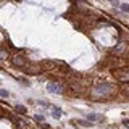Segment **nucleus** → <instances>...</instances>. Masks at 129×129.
<instances>
[{"label":"nucleus","instance_id":"obj_5","mask_svg":"<svg viewBox=\"0 0 129 129\" xmlns=\"http://www.w3.org/2000/svg\"><path fill=\"white\" fill-rule=\"evenodd\" d=\"M87 118H89V121H102L103 120V118H100V115H97V113H90Z\"/></svg>","mask_w":129,"mask_h":129},{"label":"nucleus","instance_id":"obj_4","mask_svg":"<svg viewBox=\"0 0 129 129\" xmlns=\"http://www.w3.org/2000/svg\"><path fill=\"white\" fill-rule=\"evenodd\" d=\"M11 60H13V63H15L16 66H23V64H26V60L23 58V57H19V55H15Z\"/></svg>","mask_w":129,"mask_h":129},{"label":"nucleus","instance_id":"obj_14","mask_svg":"<svg viewBox=\"0 0 129 129\" xmlns=\"http://www.w3.org/2000/svg\"><path fill=\"white\" fill-rule=\"evenodd\" d=\"M110 2H115V0H110Z\"/></svg>","mask_w":129,"mask_h":129},{"label":"nucleus","instance_id":"obj_3","mask_svg":"<svg viewBox=\"0 0 129 129\" xmlns=\"http://www.w3.org/2000/svg\"><path fill=\"white\" fill-rule=\"evenodd\" d=\"M47 89L50 90V92H53V94H63V86L62 84H58V82H49L47 84Z\"/></svg>","mask_w":129,"mask_h":129},{"label":"nucleus","instance_id":"obj_9","mask_svg":"<svg viewBox=\"0 0 129 129\" xmlns=\"http://www.w3.org/2000/svg\"><path fill=\"white\" fill-rule=\"evenodd\" d=\"M121 10H123V11H129V3H123V5H121Z\"/></svg>","mask_w":129,"mask_h":129},{"label":"nucleus","instance_id":"obj_8","mask_svg":"<svg viewBox=\"0 0 129 129\" xmlns=\"http://www.w3.org/2000/svg\"><path fill=\"white\" fill-rule=\"evenodd\" d=\"M8 95H10V94H8V90H3V89L0 90V97H5V98H6Z\"/></svg>","mask_w":129,"mask_h":129},{"label":"nucleus","instance_id":"obj_6","mask_svg":"<svg viewBox=\"0 0 129 129\" xmlns=\"http://www.w3.org/2000/svg\"><path fill=\"white\" fill-rule=\"evenodd\" d=\"M15 110L18 111V113H23V115H26V107H23V105H16V107H15Z\"/></svg>","mask_w":129,"mask_h":129},{"label":"nucleus","instance_id":"obj_1","mask_svg":"<svg viewBox=\"0 0 129 129\" xmlns=\"http://www.w3.org/2000/svg\"><path fill=\"white\" fill-rule=\"evenodd\" d=\"M116 92V86L115 84H100V86L94 87L90 90V97L95 98V100H100V98H108Z\"/></svg>","mask_w":129,"mask_h":129},{"label":"nucleus","instance_id":"obj_11","mask_svg":"<svg viewBox=\"0 0 129 129\" xmlns=\"http://www.w3.org/2000/svg\"><path fill=\"white\" fill-rule=\"evenodd\" d=\"M34 120H36V121H44V116H40V115H36V116H34Z\"/></svg>","mask_w":129,"mask_h":129},{"label":"nucleus","instance_id":"obj_13","mask_svg":"<svg viewBox=\"0 0 129 129\" xmlns=\"http://www.w3.org/2000/svg\"><path fill=\"white\" fill-rule=\"evenodd\" d=\"M123 123H124V126H128V128H129V120H124Z\"/></svg>","mask_w":129,"mask_h":129},{"label":"nucleus","instance_id":"obj_2","mask_svg":"<svg viewBox=\"0 0 129 129\" xmlns=\"http://www.w3.org/2000/svg\"><path fill=\"white\" fill-rule=\"evenodd\" d=\"M115 76L118 77L120 81H129V68H123V69H118L115 71Z\"/></svg>","mask_w":129,"mask_h":129},{"label":"nucleus","instance_id":"obj_10","mask_svg":"<svg viewBox=\"0 0 129 129\" xmlns=\"http://www.w3.org/2000/svg\"><path fill=\"white\" fill-rule=\"evenodd\" d=\"M79 124H82V126H90V121H77Z\"/></svg>","mask_w":129,"mask_h":129},{"label":"nucleus","instance_id":"obj_12","mask_svg":"<svg viewBox=\"0 0 129 129\" xmlns=\"http://www.w3.org/2000/svg\"><path fill=\"white\" fill-rule=\"evenodd\" d=\"M5 57H6V53H5V52H2V53H0V60H3Z\"/></svg>","mask_w":129,"mask_h":129},{"label":"nucleus","instance_id":"obj_7","mask_svg":"<svg viewBox=\"0 0 129 129\" xmlns=\"http://www.w3.org/2000/svg\"><path fill=\"white\" fill-rule=\"evenodd\" d=\"M53 116L60 118V116H62V110H60V108H53Z\"/></svg>","mask_w":129,"mask_h":129}]
</instances>
